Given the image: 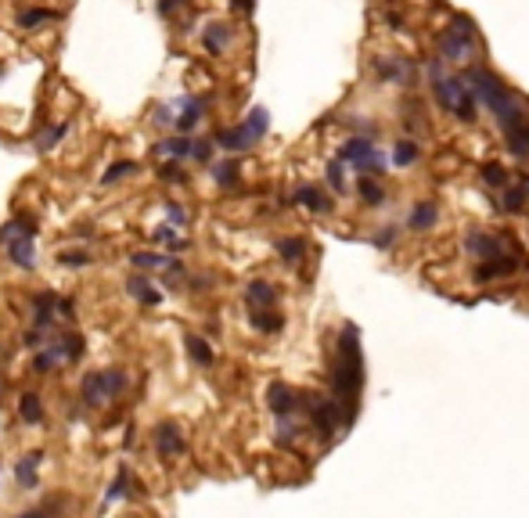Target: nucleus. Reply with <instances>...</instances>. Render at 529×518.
<instances>
[{"label":"nucleus","instance_id":"nucleus-5","mask_svg":"<svg viewBox=\"0 0 529 518\" xmlns=\"http://www.w3.org/2000/svg\"><path fill=\"white\" fill-rule=\"evenodd\" d=\"M122 389H127V375L122 371H94V375L83 378V400L90 407H101L112 396H119Z\"/></svg>","mask_w":529,"mask_h":518},{"label":"nucleus","instance_id":"nucleus-36","mask_svg":"<svg viewBox=\"0 0 529 518\" xmlns=\"http://www.w3.org/2000/svg\"><path fill=\"white\" fill-rule=\"evenodd\" d=\"M155 241H159V245H170V249H184V241L173 234V227H159L155 231Z\"/></svg>","mask_w":529,"mask_h":518},{"label":"nucleus","instance_id":"nucleus-20","mask_svg":"<svg viewBox=\"0 0 529 518\" xmlns=\"http://www.w3.org/2000/svg\"><path fill=\"white\" fill-rule=\"evenodd\" d=\"M253 328H256V331L274 335V331H281V328H285V317H277L274 310H256V313H253Z\"/></svg>","mask_w":529,"mask_h":518},{"label":"nucleus","instance_id":"nucleus-22","mask_svg":"<svg viewBox=\"0 0 529 518\" xmlns=\"http://www.w3.org/2000/svg\"><path fill=\"white\" fill-rule=\"evenodd\" d=\"M501 209H504V212H522V209H525V188H522V184L504 188V195H501Z\"/></svg>","mask_w":529,"mask_h":518},{"label":"nucleus","instance_id":"nucleus-37","mask_svg":"<svg viewBox=\"0 0 529 518\" xmlns=\"http://www.w3.org/2000/svg\"><path fill=\"white\" fill-rule=\"evenodd\" d=\"M54 18V11H25L22 15V25L29 29V25H40V22H51Z\"/></svg>","mask_w":529,"mask_h":518},{"label":"nucleus","instance_id":"nucleus-31","mask_svg":"<svg viewBox=\"0 0 529 518\" xmlns=\"http://www.w3.org/2000/svg\"><path fill=\"white\" fill-rule=\"evenodd\" d=\"M212 176H216V184L231 188L234 180H238V166H234V162H220V166H212Z\"/></svg>","mask_w":529,"mask_h":518},{"label":"nucleus","instance_id":"nucleus-10","mask_svg":"<svg viewBox=\"0 0 529 518\" xmlns=\"http://www.w3.org/2000/svg\"><path fill=\"white\" fill-rule=\"evenodd\" d=\"M274 299H277V292H274V285H267V281H253V285L245 288V302H248L253 310H270Z\"/></svg>","mask_w":529,"mask_h":518},{"label":"nucleus","instance_id":"nucleus-21","mask_svg":"<svg viewBox=\"0 0 529 518\" xmlns=\"http://www.w3.org/2000/svg\"><path fill=\"white\" fill-rule=\"evenodd\" d=\"M65 360V346H51V349H44V353H37V360H33V368L44 375V371H51L54 363H61Z\"/></svg>","mask_w":529,"mask_h":518},{"label":"nucleus","instance_id":"nucleus-11","mask_svg":"<svg viewBox=\"0 0 529 518\" xmlns=\"http://www.w3.org/2000/svg\"><path fill=\"white\" fill-rule=\"evenodd\" d=\"M435 220H440V209H435V202H418V205L411 209V216H407L411 231H432Z\"/></svg>","mask_w":529,"mask_h":518},{"label":"nucleus","instance_id":"nucleus-42","mask_svg":"<svg viewBox=\"0 0 529 518\" xmlns=\"http://www.w3.org/2000/svg\"><path fill=\"white\" fill-rule=\"evenodd\" d=\"M155 119H159V123H173V108H170V105L159 108V112H155Z\"/></svg>","mask_w":529,"mask_h":518},{"label":"nucleus","instance_id":"nucleus-32","mask_svg":"<svg viewBox=\"0 0 529 518\" xmlns=\"http://www.w3.org/2000/svg\"><path fill=\"white\" fill-rule=\"evenodd\" d=\"M130 468H119V475H115V482H112V490H108V500H119V497H127L130 490Z\"/></svg>","mask_w":529,"mask_h":518},{"label":"nucleus","instance_id":"nucleus-1","mask_svg":"<svg viewBox=\"0 0 529 518\" xmlns=\"http://www.w3.org/2000/svg\"><path fill=\"white\" fill-rule=\"evenodd\" d=\"M464 83L472 86V94L490 108V115H493V123H497V130L504 134V141H508V148L515 151V155H529V119H525V108H522V101L511 94V90L497 79L493 72H486V69H469L461 76Z\"/></svg>","mask_w":529,"mask_h":518},{"label":"nucleus","instance_id":"nucleus-38","mask_svg":"<svg viewBox=\"0 0 529 518\" xmlns=\"http://www.w3.org/2000/svg\"><path fill=\"white\" fill-rule=\"evenodd\" d=\"M209 155H212V144H209V141H195L191 159H195V162H209Z\"/></svg>","mask_w":529,"mask_h":518},{"label":"nucleus","instance_id":"nucleus-25","mask_svg":"<svg viewBox=\"0 0 529 518\" xmlns=\"http://www.w3.org/2000/svg\"><path fill=\"white\" fill-rule=\"evenodd\" d=\"M130 173H137V162H130V159H122V162H112V166L105 169V176H101V184H115V180L130 176Z\"/></svg>","mask_w":529,"mask_h":518},{"label":"nucleus","instance_id":"nucleus-12","mask_svg":"<svg viewBox=\"0 0 529 518\" xmlns=\"http://www.w3.org/2000/svg\"><path fill=\"white\" fill-rule=\"evenodd\" d=\"M302 209H310V212H328V198L321 195V188H314V184H302V188H295V195H292Z\"/></svg>","mask_w":529,"mask_h":518},{"label":"nucleus","instance_id":"nucleus-7","mask_svg":"<svg viewBox=\"0 0 529 518\" xmlns=\"http://www.w3.org/2000/svg\"><path fill=\"white\" fill-rule=\"evenodd\" d=\"M155 450H159V457H180L184 453V436L177 425H159L155 429Z\"/></svg>","mask_w":529,"mask_h":518},{"label":"nucleus","instance_id":"nucleus-45","mask_svg":"<svg viewBox=\"0 0 529 518\" xmlns=\"http://www.w3.org/2000/svg\"><path fill=\"white\" fill-rule=\"evenodd\" d=\"M173 4H184V0H173Z\"/></svg>","mask_w":529,"mask_h":518},{"label":"nucleus","instance_id":"nucleus-28","mask_svg":"<svg viewBox=\"0 0 529 518\" xmlns=\"http://www.w3.org/2000/svg\"><path fill=\"white\" fill-rule=\"evenodd\" d=\"M414 159H418V144H414V141H400L396 151H393V162H396V166H411Z\"/></svg>","mask_w":529,"mask_h":518},{"label":"nucleus","instance_id":"nucleus-2","mask_svg":"<svg viewBox=\"0 0 529 518\" xmlns=\"http://www.w3.org/2000/svg\"><path fill=\"white\" fill-rule=\"evenodd\" d=\"M364 368H360V346H357V331L353 328H346L342 331V342H338V360H335V368H331V389H335V403L342 407V414H346V421L353 417V400H357V392H360V382H364V375H360Z\"/></svg>","mask_w":529,"mask_h":518},{"label":"nucleus","instance_id":"nucleus-18","mask_svg":"<svg viewBox=\"0 0 529 518\" xmlns=\"http://www.w3.org/2000/svg\"><path fill=\"white\" fill-rule=\"evenodd\" d=\"M127 288H130V295H134L137 302H144V306H155V302L162 299V295L155 292V288H151L144 278H130V281H127Z\"/></svg>","mask_w":529,"mask_h":518},{"label":"nucleus","instance_id":"nucleus-35","mask_svg":"<svg viewBox=\"0 0 529 518\" xmlns=\"http://www.w3.org/2000/svg\"><path fill=\"white\" fill-rule=\"evenodd\" d=\"M65 130H69L65 123H61V127H54V130H47V134H44V137L37 141V148H40V151H47V148H54V144H58L61 137H65Z\"/></svg>","mask_w":529,"mask_h":518},{"label":"nucleus","instance_id":"nucleus-13","mask_svg":"<svg viewBox=\"0 0 529 518\" xmlns=\"http://www.w3.org/2000/svg\"><path fill=\"white\" fill-rule=\"evenodd\" d=\"M191 148H195V141H188V137H166V141L155 144V151H159V155H170V159H188Z\"/></svg>","mask_w":529,"mask_h":518},{"label":"nucleus","instance_id":"nucleus-40","mask_svg":"<svg viewBox=\"0 0 529 518\" xmlns=\"http://www.w3.org/2000/svg\"><path fill=\"white\" fill-rule=\"evenodd\" d=\"M159 176H162V180H173V184H180V180H184V173H180V166H177V162L162 166V169H159Z\"/></svg>","mask_w":529,"mask_h":518},{"label":"nucleus","instance_id":"nucleus-8","mask_svg":"<svg viewBox=\"0 0 529 518\" xmlns=\"http://www.w3.org/2000/svg\"><path fill=\"white\" fill-rule=\"evenodd\" d=\"M267 403H270V410L277 417H288L295 410V392L288 385H281V382H270L267 385Z\"/></svg>","mask_w":529,"mask_h":518},{"label":"nucleus","instance_id":"nucleus-4","mask_svg":"<svg viewBox=\"0 0 529 518\" xmlns=\"http://www.w3.org/2000/svg\"><path fill=\"white\" fill-rule=\"evenodd\" d=\"M338 159L350 162L353 169H360L364 176H382L378 169H385V155L367 137H350L346 144L338 148Z\"/></svg>","mask_w":529,"mask_h":518},{"label":"nucleus","instance_id":"nucleus-39","mask_svg":"<svg viewBox=\"0 0 529 518\" xmlns=\"http://www.w3.org/2000/svg\"><path fill=\"white\" fill-rule=\"evenodd\" d=\"M61 263H65V266H87L90 263V256L79 249V252H61Z\"/></svg>","mask_w":529,"mask_h":518},{"label":"nucleus","instance_id":"nucleus-15","mask_svg":"<svg viewBox=\"0 0 529 518\" xmlns=\"http://www.w3.org/2000/svg\"><path fill=\"white\" fill-rule=\"evenodd\" d=\"M37 472H40V453H29L25 461H18V468H15V475H18V482L25 486V490H33V486L40 482Z\"/></svg>","mask_w":529,"mask_h":518},{"label":"nucleus","instance_id":"nucleus-41","mask_svg":"<svg viewBox=\"0 0 529 518\" xmlns=\"http://www.w3.org/2000/svg\"><path fill=\"white\" fill-rule=\"evenodd\" d=\"M166 212H170V220H173V224H184V209H180V205H173V202H170V205H166Z\"/></svg>","mask_w":529,"mask_h":518},{"label":"nucleus","instance_id":"nucleus-44","mask_svg":"<svg viewBox=\"0 0 529 518\" xmlns=\"http://www.w3.org/2000/svg\"><path fill=\"white\" fill-rule=\"evenodd\" d=\"M18 518H44V511H25V514H18Z\"/></svg>","mask_w":529,"mask_h":518},{"label":"nucleus","instance_id":"nucleus-33","mask_svg":"<svg viewBox=\"0 0 529 518\" xmlns=\"http://www.w3.org/2000/svg\"><path fill=\"white\" fill-rule=\"evenodd\" d=\"M328 184L342 195L346 191V176H342V159H335V162H328Z\"/></svg>","mask_w":529,"mask_h":518},{"label":"nucleus","instance_id":"nucleus-43","mask_svg":"<svg viewBox=\"0 0 529 518\" xmlns=\"http://www.w3.org/2000/svg\"><path fill=\"white\" fill-rule=\"evenodd\" d=\"M234 4H238L241 11H253V0H234Z\"/></svg>","mask_w":529,"mask_h":518},{"label":"nucleus","instance_id":"nucleus-19","mask_svg":"<svg viewBox=\"0 0 529 518\" xmlns=\"http://www.w3.org/2000/svg\"><path fill=\"white\" fill-rule=\"evenodd\" d=\"M202 44H205V51H209V54H220V51H224V44H227V25H224V22H212V25L205 29Z\"/></svg>","mask_w":529,"mask_h":518},{"label":"nucleus","instance_id":"nucleus-6","mask_svg":"<svg viewBox=\"0 0 529 518\" xmlns=\"http://www.w3.org/2000/svg\"><path fill=\"white\" fill-rule=\"evenodd\" d=\"M22 224V231L8 241V256H11V263H18V266H33V238H37V231H33V224L29 220H18Z\"/></svg>","mask_w":529,"mask_h":518},{"label":"nucleus","instance_id":"nucleus-34","mask_svg":"<svg viewBox=\"0 0 529 518\" xmlns=\"http://www.w3.org/2000/svg\"><path fill=\"white\" fill-rule=\"evenodd\" d=\"M61 346H65V360H79L83 356V335H65Z\"/></svg>","mask_w":529,"mask_h":518},{"label":"nucleus","instance_id":"nucleus-26","mask_svg":"<svg viewBox=\"0 0 529 518\" xmlns=\"http://www.w3.org/2000/svg\"><path fill=\"white\" fill-rule=\"evenodd\" d=\"M483 180H486V184L490 188H508V169L501 166V162H490V166H483Z\"/></svg>","mask_w":529,"mask_h":518},{"label":"nucleus","instance_id":"nucleus-9","mask_svg":"<svg viewBox=\"0 0 529 518\" xmlns=\"http://www.w3.org/2000/svg\"><path fill=\"white\" fill-rule=\"evenodd\" d=\"M216 144H220L224 151H245V148H253V144H256V137H253V130H248V127L241 123V127L220 130V134H216Z\"/></svg>","mask_w":529,"mask_h":518},{"label":"nucleus","instance_id":"nucleus-17","mask_svg":"<svg viewBox=\"0 0 529 518\" xmlns=\"http://www.w3.org/2000/svg\"><path fill=\"white\" fill-rule=\"evenodd\" d=\"M54 310H58V299L54 295H37V313H33V320H37V328H51L54 324Z\"/></svg>","mask_w":529,"mask_h":518},{"label":"nucleus","instance_id":"nucleus-27","mask_svg":"<svg viewBox=\"0 0 529 518\" xmlns=\"http://www.w3.org/2000/svg\"><path fill=\"white\" fill-rule=\"evenodd\" d=\"M357 195L367 202V205H378L385 195H382V188L375 184V180H371V176H360V184H357Z\"/></svg>","mask_w":529,"mask_h":518},{"label":"nucleus","instance_id":"nucleus-24","mask_svg":"<svg viewBox=\"0 0 529 518\" xmlns=\"http://www.w3.org/2000/svg\"><path fill=\"white\" fill-rule=\"evenodd\" d=\"M277 252L285 256V263H299L302 252H306V245H302L299 238H281V241H277Z\"/></svg>","mask_w":529,"mask_h":518},{"label":"nucleus","instance_id":"nucleus-14","mask_svg":"<svg viewBox=\"0 0 529 518\" xmlns=\"http://www.w3.org/2000/svg\"><path fill=\"white\" fill-rule=\"evenodd\" d=\"M180 108H184V115L177 119V127L188 134V130H195V123L202 119V112H205V101H195V98H184L180 101Z\"/></svg>","mask_w":529,"mask_h":518},{"label":"nucleus","instance_id":"nucleus-16","mask_svg":"<svg viewBox=\"0 0 529 518\" xmlns=\"http://www.w3.org/2000/svg\"><path fill=\"white\" fill-rule=\"evenodd\" d=\"M18 414H22V421H29V425H40V421H44V403H40V396H37V392H25L22 403H18Z\"/></svg>","mask_w":529,"mask_h":518},{"label":"nucleus","instance_id":"nucleus-23","mask_svg":"<svg viewBox=\"0 0 529 518\" xmlns=\"http://www.w3.org/2000/svg\"><path fill=\"white\" fill-rule=\"evenodd\" d=\"M188 356L198 363V368H209V363H212V349H209V342H205V339H195V335L188 339Z\"/></svg>","mask_w":529,"mask_h":518},{"label":"nucleus","instance_id":"nucleus-29","mask_svg":"<svg viewBox=\"0 0 529 518\" xmlns=\"http://www.w3.org/2000/svg\"><path fill=\"white\" fill-rule=\"evenodd\" d=\"M130 263H134L137 270H151V266H170V259H166V256H155V252H134V256H130Z\"/></svg>","mask_w":529,"mask_h":518},{"label":"nucleus","instance_id":"nucleus-3","mask_svg":"<svg viewBox=\"0 0 529 518\" xmlns=\"http://www.w3.org/2000/svg\"><path fill=\"white\" fill-rule=\"evenodd\" d=\"M479 51V37H476V25L469 18H450V25L440 33V54L443 62H454V65H464L472 62Z\"/></svg>","mask_w":529,"mask_h":518},{"label":"nucleus","instance_id":"nucleus-30","mask_svg":"<svg viewBox=\"0 0 529 518\" xmlns=\"http://www.w3.org/2000/svg\"><path fill=\"white\" fill-rule=\"evenodd\" d=\"M245 127H248V130H253V137L260 141V137L267 134V127H270V119H267V112H263V108H256L253 115H248V119H245Z\"/></svg>","mask_w":529,"mask_h":518}]
</instances>
